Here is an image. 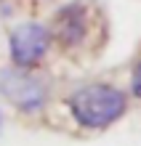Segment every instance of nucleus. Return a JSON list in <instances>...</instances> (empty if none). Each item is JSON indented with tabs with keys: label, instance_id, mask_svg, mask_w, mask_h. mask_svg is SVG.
<instances>
[{
	"label": "nucleus",
	"instance_id": "nucleus-1",
	"mask_svg": "<svg viewBox=\"0 0 141 146\" xmlns=\"http://www.w3.org/2000/svg\"><path fill=\"white\" fill-rule=\"evenodd\" d=\"M67 114L83 130H107L128 111V96L109 82H85L64 98Z\"/></svg>",
	"mask_w": 141,
	"mask_h": 146
},
{
	"label": "nucleus",
	"instance_id": "nucleus-2",
	"mask_svg": "<svg viewBox=\"0 0 141 146\" xmlns=\"http://www.w3.org/2000/svg\"><path fill=\"white\" fill-rule=\"evenodd\" d=\"M53 96V82L40 69H19L3 66L0 69V98L11 104L19 114H43Z\"/></svg>",
	"mask_w": 141,
	"mask_h": 146
},
{
	"label": "nucleus",
	"instance_id": "nucleus-3",
	"mask_svg": "<svg viewBox=\"0 0 141 146\" xmlns=\"http://www.w3.org/2000/svg\"><path fill=\"white\" fill-rule=\"evenodd\" d=\"M45 24L53 48L72 56V53H83L91 45V37L96 32V13L88 0H69L51 13Z\"/></svg>",
	"mask_w": 141,
	"mask_h": 146
},
{
	"label": "nucleus",
	"instance_id": "nucleus-4",
	"mask_svg": "<svg viewBox=\"0 0 141 146\" xmlns=\"http://www.w3.org/2000/svg\"><path fill=\"white\" fill-rule=\"evenodd\" d=\"M53 50L45 21H21L8 29V58L19 69H40Z\"/></svg>",
	"mask_w": 141,
	"mask_h": 146
},
{
	"label": "nucleus",
	"instance_id": "nucleus-5",
	"mask_svg": "<svg viewBox=\"0 0 141 146\" xmlns=\"http://www.w3.org/2000/svg\"><path fill=\"white\" fill-rule=\"evenodd\" d=\"M130 93L141 101V61L133 66V74H130Z\"/></svg>",
	"mask_w": 141,
	"mask_h": 146
},
{
	"label": "nucleus",
	"instance_id": "nucleus-6",
	"mask_svg": "<svg viewBox=\"0 0 141 146\" xmlns=\"http://www.w3.org/2000/svg\"><path fill=\"white\" fill-rule=\"evenodd\" d=\"M3 127H5V114H3V109H0V135H3Z\"/></svg>",
	"mask_w": 141,
	"mask_h": 146
},
{
	"label": "nucleus",
	"instance_id": "nucleus-7",
	"mask_svg": "<svg viewBox=\"0 0 141 146\" xmlns=\"http://www.w3.org/2000/svg\"><path fill=\"white\" fill-rule=\"evenodd\" d=\"M35 3H43V0H35Z\"/></svg>",
	"mask_w": 141,
	"mask_h": 146
}]
</instances>
